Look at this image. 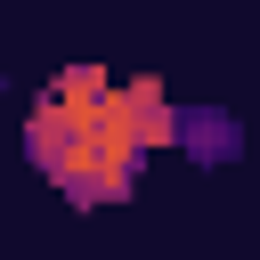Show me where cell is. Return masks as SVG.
I'll list each match as a JSON object with an SVG mask.
<instances>
[{
  "mask_svg": "<svg viewBox=\"0 0 260 260\" xmlns=\"http://www.w3.org/2000/svg\"><path fill=\"white\" fill-rule=\"evenodd\" d=\"M24 146H32L41 179L65 187L73 203H114V195H130L138 154H146V146L114 122V81H106L98 65H73V73L49 81V98H41L32 122H24Z\"/></svg>",
  "mask_w": 260,
  "mask_h": 260,
  "instance_id": "6da1fadb",
  "label": "cell"
}]
</instances>
